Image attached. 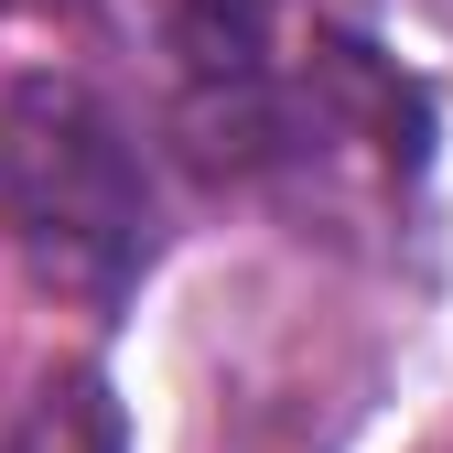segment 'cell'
<instances>
[{"mask_svg": "<svg viewBox=\"0 0 453 453\" xmlns=\"http://www.w3.org/2000/svg\"><path fill=\"white\" fill-rule=\"evenodd\" d=\"M0 238L43 292L87 313L130 303V280L151 270V173L76 76L0 97Z\"/></svg>", "mask_w": 453, "mask_h": 453, "instance_id": "1", "label": "cell"}, {"mask_svg": "<svg viewBox=\"0 0 453 453\" xmlns=\"http://www.w3.org/2000/svg\"><path fill=\"white\" fill-rule=\"evenodd\" d=\"M0 453H119V400L97 367H43L0 411Z\"/></svg>", "mask_w": 453, "mask_h": 453, "instance_id": "2", "label": "cell"}]
</instances>
